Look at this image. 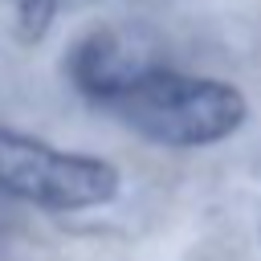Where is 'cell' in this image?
<instances>
[{
	"label": "cell",
	"instance_id": "6da1fadb",
	"mask_svg": "<svg viewBox=\"0 0 261 261\" xmlns=\"http://www.w3.org/2000/svg\"><path fill=\"white\" fill-rule=\"evenodd\" d=\"M106 110L159 147H208L237 135L249 118V102L232 82L184 73L163 61L130 82Z\"/></svg>",
	"mask_w": 261,
	"mask_h": 261
},
{
	"label": "cell",
	"instance_id": "7a4b0ae2",
	"mask_svg": "<svg viewBox=\"0 0 261 261\" xmlns=\"http://www.w3.org/2000/svg\"><path fill=\"white\" fill-rule=\"evenodd\" d=\"M0 188L49 212L98 208L118 196V167L0 126Z\"/></svg>",
	"mask_w": 261,
	"mask_h": 261
},
{
	"label": "cell",
	"instance_id": "3957f363",
	"mask_svg": "<svg viewBox=\"0 0 261 261\" xmlns=\"http://www.w3.org/2000/svg\"><path fill=\"white\" fill-rule=\"evenodd\" d=\"M155 65L159 57H155L151 37L135 29H114V24L90 29L86 37H77L65 57L69 82L98 106H110L130 82H139Z\"/></svg>",
	"mask_w": 261,
	"mask_h": 261
},
{
	"label": "cell",
	"instance_id": "277c9868",
	"mask_svg": "<svg viewBox=\"0 0 261 261\" xmlns=\"http://www.w3.org/2000/svg\"><path fill=\"white\" fill-rule=\"evenodd\" d=\"M12 16L20 41H41L57 16V0H12Z\"/></svg>",
	"mask_w": 261,
	"mask_h": 261
}]
</instances>
